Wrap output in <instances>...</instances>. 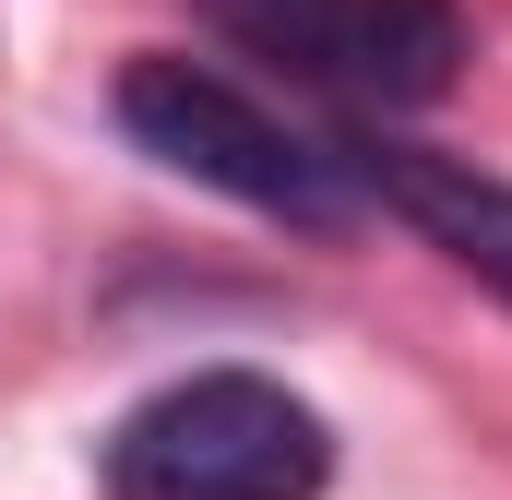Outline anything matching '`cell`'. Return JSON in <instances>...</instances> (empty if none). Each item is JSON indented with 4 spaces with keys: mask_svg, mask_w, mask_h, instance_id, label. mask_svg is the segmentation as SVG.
<instances>
[{
    "mask_svg": "<svg viewBox=\"0 0 512 500\" xmlns=\"http://www.w3.org/2000/svg\"><path fill=\"white\" fill-rule=\"evenodd\" d=\"M120 131L155 155V167H179V179L251 203V215H274V227H298V239H346V227L370 215V179H358L346 131H334V143L298 131L274 96L227 84L215 60L143 48V60L120 72Z\"/></svg>",
    "mask_w": 512,
    "mask_h": 500,
    "instance_id": "6da1fadb",
    "label": "cell"
},
{
    "mask_svg": "<svg viewBox=\"0 0 512 500\" xmlns=\"http://www.w3.org/2000/svg\"><path fill=\"white\" fill-rule=\"evenodd\" d=\"M108 500H322L334 417L274 370H191L155 381L96 453Z\"/></svg>",
    "mask_w": 512,
    "mask_h": 500,
    "instance_id": "7a4b0ae2",
    "label": "cell"
},
{
    "mask_svg": "<svg viewBox=\"0 0 512 500\" xmlns=\"http://www.w3.org/2000/svg\"><path fill=\"white\" fill-rule=\"evenodd\" d=\"M203 12H215L251 60L322 84V96H346L358 120H382V108H441V96L465 84V60H477V36H465L453 0H203Z\"/></svg>",
    "mask_w": 512,
    "mask_h": 500,
    "instance_id": "3957f363",
    "label": "cell"
},
{
    "mask_svg": "<svg viewBox=\"0 0 512 500\" xmlns=\"http://www.w3.org/2000/svg\"><path fill=\"white\" fill-rule=\"evenodd\" d=\"M346 155H358L370 203H393L429 250H453L489 298H512V179L465 167V155H429V143H382V120L346 131Z\"/></svg>",
    "mask_w": 512,
    "mask_h": 500,
    "instance_id": "277c9868",
    "label": "cell"
}]
</instances>
